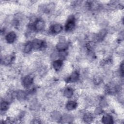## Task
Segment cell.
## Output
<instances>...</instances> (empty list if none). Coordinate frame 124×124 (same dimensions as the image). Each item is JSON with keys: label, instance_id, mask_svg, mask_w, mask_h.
I'll list each match as a JSON object with an SVG mask.
<instances>
[{"label": "cell", "instance_id": "obj_10", "mask_svg": "<svg viewBox=\"0 0 124 124\" xmlns=\"http://www.w3.org/2000/svg\"><path fill=\"white\" fill-rule=\"evenodd\" d=\"M68 48L67 44L64 42H61L57 44L56 48L60 51H65Z\"/></svg>", "mask_w": 124, "mask_h": 124}, {"label": "cell", "instance_id": "obj_9", "mask_svg": "<svg viewBox=\"0 0 124 124\" xmlns=\"http://www.w3.org/2000/svg\"><path fill=\"white\" fill-rule=\"evenodd\" d=\"M78 106V104L74 101H69L66 104V108L68 110H72L75 109Z\"/></svg>", "mask_w": 124, "mask_h": 124}, {"label": "cell", "instance_id": "obj_17", "mask_svg": "<svg viewBox=\"0 0 124 124\" xmlns=\"http://www.w3.org/2000/svg\"><path fill=\"white\" fill-rule=\"evenodd\" d=\"M93 116L90 113H87L85 114L83 117V120L86 123H90L93 120Z\"/></svg>", "mask_w": 124, "mask_h": 124}, {"label": "cell", "instance_id": "obj_6", "mask_svg": "<svg viewBox=\"0 0 124 124\" xmlns=\"http://www.w3.org/2000/svg\"><path fill=\"white\" fill-rule=\"evenodd\" d=\"M16 38V33L14 31H10L6 35L5 40L8 43L12 44L15 41Z\"/></svg>", "mask_w": 124, "mask_h": 124}, {"label": "cell", "instance_id": "obj_12", "mask_svg": "<svg viewBox=\"0 0 124 124\" xmlns=\"http://www.w3.org/2000/svg\"><path fill=\"white\" fill-rule=\"evenodd\" d=\"M73 94H74V91L70 87L66 88L63 92L64 96L67 98L71 97L73 96Z\"/></svg>", "mask_w": 124, "mask_h": 124}, {"label": "cell", "instance_id": "obj_1", "mask_svg": "<svg viewBox=\"0 0 124 124\" xmlns=\"http://www.w3.org/2000/svg\"><path fill=\"white\" fill-rule=\"evenodd\" d=\"M45 23L43 19H37L34 23L32 25V29L36 31H42L45 27Z\"/></svg>", "mask_w": 124, "mask_h": 124}, {"label": "cell", "instance_id": "obj_18", "mask_svg": "<svg viewBox=\"0 0 124 124\" xmlns=\"http://www.w3.org/2000/svg\"><path fill=\"white\" fill-rule=\"evenodd\" d=\"M120 74H121L122 76H123V75H124V64H123V62H122V64L120 65Z\"/></svg>", "mask_w": 124, "mask_h": 124}, {"label": "cell", "instance_id": "obj_4", "mask_svg": "<svg viewBox=\"0 0 124 124\" xmlns=\"http://www.w3.org/2000/svg\"><path fill=\"white\" fill-rule=\"evenodd\" d=\"M31 44L32 48L35 50L42 48L45 46V43L44 41L38 39H35L33 40L31 42Z\"/></svg>", "mask_w": 124, "mask_h": 124}, {"label": "cell", "instance_id": "obj_11", "mask_svg": "<svg viewBox=\"0 0 124 124\" xmlns=\"http://www.w3.org/2000/svg\"><path fill=\"white\" fill-rule=\"evenodd\" d=\"M62 65V62L61 60H57L53 62L52 66L54 69L56 71L59 70Z\"/></svg>", "mask_w": 124, "mask_h": 124}, {"label": "cell", "instance_id": "obj_5", "mask_svg": "<svg viewBox=\"0 0 124 124\" xmlns=\"http://www.w3.org/2000/svg\"><path fill=\"white\" fill-rule=\"evenodd\" d=\"M62 30V26L61 24L57 23L53 24L50 27V31L53 34H57L60 33Z\"/></svg>", "mask_w": 124, "mask_h": 124}, {"label": "cell", "instance_id": "obj_14", "mask_svg": "<svg viewBox=\"0 0 124 124\" xmlns=\"http://www.w3.org/2000/svg\"><path fill=\"white\" fill-rule=\"evenodd\" d=\"M32 49V44L31 42H29L26 43V44L24 46V52L25 53H29L30 52L31 49Z\"/></svg>", "mask_w": 124, "mask_h": 124}, {"label": "cell", "instance_id": "obj_15", "mask_svg": "<svg viewBox=\"0 0 124 124\" xmlns=\"http://www.w3.org/2000/svg\"><path fill=\"white\" fill-rule=\"evenodd\" d=\"M9 103L6 101H3L0 104V109L1 111H6L9 108Z\"/></svg>", "mask_w": 124, "mask_h": 124}, {"label": "cell", "instance_id": "obj_8", "mask_svg": "<svg viewBox=\"0 0 124 124\" xmlns=\"http://www.w3.org/2000/svg\"><path fill=\"white\" fill-rule=\"evenodd\" d=\"M102 122L104 124H110L113 123V118L112 117L108 114L104 115L102 118Z\"/></svg>", "mask_w": 124, "mask_h": 124}, {"label": "cell", "instance_id": "obj_3", "mask_svg": "<svg viewBox=\"0 0 124 124\" xmlns=\"http://www.w3.org/2000/svg\"><path fill=\"white\" fill-rule=\"evenodd\" d=\"M33 80V78L31 76H26L23 78L22 81V84L24 87L29 88L32 85Z\"/></svg>", "mask_w": 124, "mask_h": 124}, {"label": "cell", "instance_id": "obj_7", "mask_svg": "<svg viewBox=\"0 0 124 124\" xmlns=\"http://www.w3.org/2000/svg\"><path fill=\"white\" fill-rule=\"evenodd\" d=\"M79 77L78 73L77 71L74 72L66 80L67 82H75L78 80Z\"/></svg>", "mask_w": 124, "mask_h": 124}, {"label": "cell", "instance_id": "obj_13", "mask_svg": "<svg viewBox=\"0 0 124 124\" xmlns=\"http://www.w3.org/2000/svg\"><path fill=\"white\" fill-rule=\"evenodd\" d=\"M16 96L19 100H23L26 97V94L25 92L20 91L16 93Z\"/></svg>", "mask_w": 124, "mask_h": 124}, {"label": "cell", "instance_id": "obj_2", "mask_svg": "<svg viewBox=\"0 0 124 124\" xmlns=\"http://www.w3.org/2000/svg\"><path fill=\"white\" fill-rule=\"evenodd\" d=\"M75 27V19L74 16H70L67 20L65 25V30L66 31H71Z\"/></svg>", "mask_w": 124, "mask_h": 124}, {"label": "cell", "instance_id": "obj_16", "mask_svg": "<svg viewBox=\"0 0 124 124\" xmlns=\"http://www.w3.org/2000/svg\"><path fill=\"white\" fill-rule=\"evenodd\" d=\"M14 57L13 56H7L3 58V64L5 65H9L13 61Z\"/></svg>", "mask_w": 124, "mask_h": 124}]
</instances>
